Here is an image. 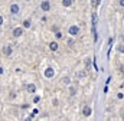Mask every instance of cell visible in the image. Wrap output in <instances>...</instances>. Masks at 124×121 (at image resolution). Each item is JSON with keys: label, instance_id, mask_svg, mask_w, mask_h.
<instances>
[{"label": "cell", "instance_id": "1", "mask_svg": "<svg viewBox=\"0 0 124 121\" xmlns=\"http://www.w3.org/2000/svg\"><path fill=\"white\" fill-rule=\"evenodd\" d=\"M55 75V71L52 69V68H48V69H45V76L46 78H52Z\"/></svg>", "mask_w": 124, "mask_h": 121}, {"label": "cell", "instance_id": "2", "mask_svg": "<svg viewBox=\"0 0 124 121\" xmlns=\"http://www.w3.org/2000/svg\"><path fill=\"white\" fill-rule=\"evenodd\" d=\"M40 7H42V10H43V12H48V10L51 9V3H49V1H42Z\"/></svg>", "mask_w": 124, "mask_h": 121}, {"label": "cell", "instance_id": "3", "mask_svg": "<svg viewBox=\"0 0 124 121\" xmlns=\"http://www.w3.org/2000/svg\"><path fill=\"white\" fill-rule=\"evenodd\" d=\"M78 32H79V28H78V26H71V28H69V33H71L72 36L78 35Z\"/></svg>", "mask_w": 124, "mask_h": 121}, {"label": "cell", "instance_id": "4", "mask_svg": "<svg viewBox=\"0 0 124 121\" xmlns=\"http://www.w3.org/2000/svg\"><path fill=\"white\" fill-rule=\"evenodd\" d=\"M22 35H23V29L22 28H16V29L13 30V36L17 38V36H22Z\"/></svg>", "mask_w": 124, "mask_h": 121}, {"label": "cell", "instance_id": "5", "mask_svg": "<svg viewBox=\"0 0 124 121\" xmlns=\"http://www.w3.org/2000/svg\"><path fill=\"white\" fill-rule=\"evenodd\" d=\"M10 12H12V13H15V15H16V13H19V6H17L16 3H13V4L10 6Z\"/></svg>", "mask_w": 124, "mask_h": 121}, {"label": "cell", "instance_id": "6", "mask_svg": "<svg viewBox=\"0 0 124 121\" xmlns=\"http://www.w3.org/2000/svg\"><path fill=\"white\" fill-rule=\"evenodd\" d=\"M82 114H84L85 117H88V115H91V108H90L88 105H85V107H84V110H82Z\"/></svg>", "mask_w": 124, "mask_h": 121}, {"label": "cell", "instance_id": "7", "mask_svg": "<svg viewBox=\"0 0 124 121\" xmlns=\"http://www.w3.org/2000/svg\"><path fill=\"white\" fill-rule=\"evenodd\" d=\"M10 53H12V48H10V46H4V48H3V55L9 56Z\"/></svg>", "mask_w": 124, "mask_h": 121}, {"label": "cell", "instance_id": "8", "mask_svg": "<svg viewBox=\"0 0 124 121\" xmlns=\"http://www.w3.org/2000/svg\"><path fill=\"white\" fill-rule=\"evenodd\" d=\"M49 48H51V51H56L58 49V43L56 42H51L49 43Z\"/></svg>", "mask_w": 124, "mask_h": 121}, {"label": "cell", "instance_id": "9", "mask_svg": "<svg viewBox=\"0 0 124 121\" xmlns=\"http://www.w3.org/2000/svg\"><path fill=\"white\" fill-rule=\"evenodd\" d=\"M28 91H29L31 94H35V91H36V87H35L33 84H29V85H28Z\"/></svg>", "mask_w": 124, "mask_h": 121}, {"label": "cell", "instance_id": "10", "mask_svg": "<svg viewBox=\"0 0 124 121\" xmlns=\"http://www.w3.org/2000/svg\"><path fill=\"white\" fill-rule=\"evenodd\" d=\"M62 4L68 7V6H71V4H72V0H63V1H62Z\"/></svg>", "mask_w": 124, "mask_h": 121}, {"label": "cell", "instance_id": "11", "mask_svg": "<svg viewBox=\"0 0 124 121\" xmlns=\"http://www.w3.org/2000/svg\"><path fill=\"white\" fill-rule=\"evenodd\" d=\"M97 25V13H93V26Z\"/></svg>", "mask_w": 124, "mask_h": 121}, {"label": "cell", "instance_id": "12", "mask_svg": "<svg viewBox=\"0 0 124 121\" xmlns=\"http://www.w3.org/2000/svg\"><path fill=\"white\" fill-rule=\"evenodd\" d=\"M69 81H71V79H69V76H65V78H62V82H63V84H69Z\"/></svg>", "mask_w": 124, "mask_h": 121}, {"label": "cell", "instance_id": "13", "mask_svg": "<svg viewBox=\"0 0 124 121\" xmlns=\"http://www.w3.org/2000/svg\"><path fill=\"white\" fill-rule=\"evenodd\" d=\"M117 51H118L120 53H124V45H120V46L117 48Z\"/></svg>", "mask_w": 124, "mask_h": 121}, {"label": "cell", "instance_id": "14", "mask_svg": "<svg viewBox=\"0 0 124 121\" xmlns=\"http://www.w3.org/2000/svg\"><path fill=\"white\" fill-rule=\"evenodd\" d=\"M29 26H31V22L29 20H25L23 22V28H29Z\"/></svg>", "mask_w": 124, "mask_h": 121}, {"label": "cell", "instance_id": "15", "mask_svg": "<svg viewBox=\"0 0 124 121\" xmlns=\"http://www.w3.org/2000/svg\"><path fill=\"white\" fill-rule=\"evenodd\" d=\"M69 92H71V95H75V92H77V90H75L74 87H71V90H69Z\"/></svg>", "mask_w": 124, "mask_h": 121}, {"label": "cell", "instance_id": "16", "mask_svg": "<svg viewBox=\"0 0 124 121\" xmlns=\"http://www.w3.org/2000/svg\"><path fill=\"white\" fill-rule=\"evenodd\" d=\"M98 4H100V1H98V0H93V6H94V7H97Z\"/></svg>", "mask_w": 124, "mask_h": 121}, {"label": "cell", "instance_id": "17", "mask_svg": "<svg viewBox=\"0 0 124 121\" xmlns=\"http://www.w3.org/2000/svg\"><path fill=\"white\" fill-rule=\"evenodd\" d=\"M39 101H40V97H38V95H36V97L33 98V102H39Z\"/></svg>", "mask_w": 124, "mask_h": 121}, {"label": "cell", "instance_id": "18", "mask_svg": "<svg viewBox=\"0 0 124 121\" xmlns=\"http://www.w3.org/2000/svg\"><path fill=\"white\" fill-rule=\"evenodd\" d=\"M85 65H87V68H88V66L91 65V59H87V60H85Z\"/></svg>", "mask_w": 124, "mask_h": 121}, {"label": "cell", "instance_id": "19", "mask_svg": "<svg viewBox=\"0 0 124 121\" xmlns=\"http://www.w3.org/2000/svg\"><path fill=\"white\" fill-rule=\"evenodd\" d=\"M68 45H69V46H74V40H72V39H69V40H68Z\"/></svg>", "mask_w": 124, "mask_h": 121}, {"label": "cell", "instance_id": "20", "mask_svg": "<svg viewBox=\"0 0 124 121\" xmlns=\"http://www.w3.org/2000/svg\"><path fill=\"white\" fill-rule=\"evenodd\" d=\"M56 38H58V39H61V38H62V35L59 33V32H56Z\"/></svg>", "mask_w": 124, "mask_h": 121}, {"label": "cell", "instance_id": "21", "mask_svg": "<svg viewBox=\"0 0 124 121\" xmlns=\"http://www.w3.org/2000/svg\"><path fill=\"white\" fill-rule=\"evenodd\" d=\"M120 71H121V72H124V65H121V66H120Z\"/></svg>", "mask_w": 124, "mask_h": 121}, {"label": "cell", "instance_id": "22", "mask_svg": "<svg viewBox=\"0 0 124 121\" xmlns=\"http://www.w3.org/2000/svg\"><path fill=\"white\" fill-rule=\"evenodd\" d=\"M120 6H124V0H120Z\"/></svg>", "mask_w": 124, "mask_h": 121}, {"label": "cell", "instance_id": "23", "mask_svg": "<svg viewBox=\"0 0 124 121\" xmlns=\"http://www.w3.org/2000/svg\"><path fill=\"white\" fill-rule=\"evenodd\" d=\"M25 121H32V117H29V118H26Z\"/></svg>", "mask_w": 124, "mask_h": 121}]
</instances>
